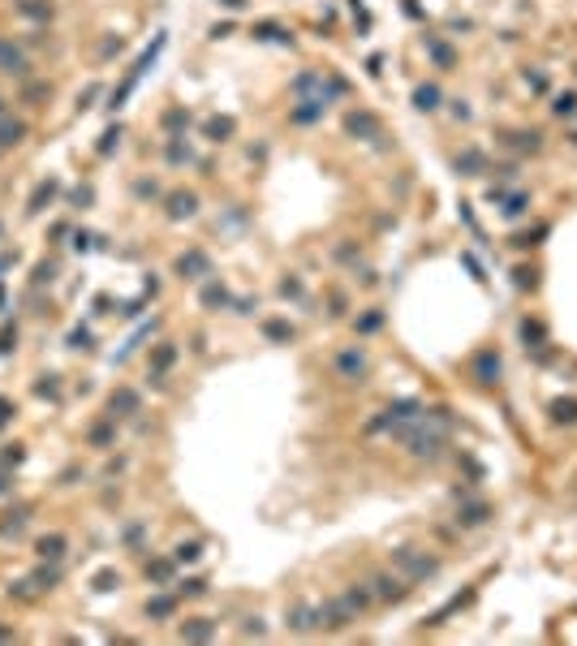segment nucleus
I'll list each match as a JSON object with an SVG mask.
<instances>
[{
    "mask_svg": "<svg viewBox=\"0 0 577 646\" xmlns=\"http://www.w3.org/2000/svg\"><path fill=\"white\" fill-rule=\"evenodd\" d=\"M289 91H293V95H302V99L332 103L336 95H345V82H341V78H324L319 69H302V74L289 82Z\"/></svg>",
    "mask_w": 577,
    "mask_h": 646,
    "instance_id": "1",
    "label": "nucleus"
},
{
    "mask_svg": "<svg viewBox=\"0 0 577 646\" xmlns=\"http://www.w3.org/2000/svg\"><path fill=\"white\" fill-rule=\"evenodd\" d=\"M392 560L405 569V582H423V577H435V573H440V560H435V556L413 552V548H396Z\"/></svg>",
    "mask_w": 577,
    "mask_h": 646,
    "instance_id": "2",
    "label": "nucleus"
},
{
    "mask_svg": "<svg viewBox=\"0 0 577 646\" xmlns=\"http://www.w3.org/2000/svg\"><path fill=\"white\" fill-rule=\"evenodd\" d=\"M371 595L384 599V604H401V599L409 595V582L396 577V573H375V577H371Z\"/></svg>",
    "mask_w": 577,
    "mask_h": 646,
    "instance_id": "3",
    "label": "nucleus"
},
{
    "mask_svg": "<svg viewBox=\"0 0 577 646\" xmlns=\"http://www.w3.org/2000/svg\"><path fill=\"white\" fill-rule=\"evenodd\" d=\"M0 74H9V78H30V57L9 43V39H0Z\"/></svg>",
    "mask_w": 577,
    "mask_h": 646,
    "instance_id": "4",
    "label": "nucleus"
},
{
    "mask_svg": "<svg viewBox=\"0 0 577 646\" xmlns=\"http://www.w3.org/2000/svg\"><path fill=\"white\" fill-rule=\"evenodd\" d=\"M345 134H353V138H379L384 134V125H379V117L375 113H366V108H353V113L345 117Z\"/></svg>",
    "mask_w": 577,
    "mask_h": 646,
    "instance_id": "5",
    "label": "nucleus"
},
{
    "mask_svg": "<svg viewBox=\"0 0 577 646\" xmlns=\"http://www.w3.org/2000/svg\"><path fill=\"white\" fill-rule=\"evenodd\" d=\"M366 366H371V362H366L362 349H341V353H336V375H341L345 384H358L362 375H366Z\"/></svg>",
    "mask_w": 577,
    "mask_h": 646,
    "instance_id": "6",
    "label": "nucleus"
},
{
    "mask_svg": "<svg viewBox=\"0 0 577 646\" xmlns=\"http://www.w3.org/2000/svg\"><path fill=\"white\" fill-rule=\"evenodd\" d=\"M86 444H91V448H99V453L117 448V418H113V414H108V418H99V422L86 431Z\"/></svg>",
    "mask_w": 577,
    "mask_h": 646,
    "instance_id": "7",
    "label": "nucleus"
},
{
    "mask_svg": "<svg viewBox=\"0 0 577 646\" xmlns=\"http://www.w3.org/2000/svg\"><path fill=\"white\" fill-rule=\"evenodd\" d=\"M177 272H181V280H202V276H212V259L202 250H190L177 259Z\"/></svg>",
    "mask_w": 577,
    "mask_h": 646,
    "instance_id": "8",
    "label": "nucleus"
},
{
    "mask_svg": "<svg viewBox=\"0 0 577 646\" xmlns=\"http://www.w3.org/2000/svg\"><path fill=\"white\" fill-rule=\"evenodd\" d=\"M108 414H113V418H134V414H142V397H138L134 388H117V392L108 397Z\"/></svg>",
    "mask_w": 577,
    "mask_h": 646,
    "instance_id": "9",
    "label": "nucleus"
},
{
    "mask_svg": "<svg viewBox=\"0 0 577 646\" xmlns=\"http://www.w3.org/2000/svg\"><path fill=\"white\" fill-rule=\"evenodd\" d=\"M22 142H26V121L5 113V117H0V151H13Z\"/></svg>",
    "mask_w": 577,
    "mask_h": 646,
    "instance_id": "10",
    "label": "nucleus"
},
{
    "mask_svg": "<svg viewBox=\"0 0 577 646\" xmlns=\"http://www.w3.org/2000/svg\"><path fill=\"white\" fill-rule=\"evenodd\" d=\"M65 552H69V538H65V534H43L39 543H35V556H39L43 565H47V560H61Z\"/></svg>",
    "mask_w": 577,
    "mask_h": 646,
    "instance_id": "11",
    "label": "nucleus"
},
{
    "mask_svg": "<svg viewBox=\"0 0 577 646\" xmlns=\"http://www.w3.org/2000/svg\"><path fill=\"white\" fill-rule=\"evenodd\" d=\"M57 190H61V181L57 177H47V181H39L35 186V194H30V203H26V211L30 215H39V211H47V203L57 198Z\"/></svg>",
    "mask_w": 577,
    "mask_h": 646,
    "instance_id": "12",
    "label": "nucleus"
},
{
    "mask_svg": "<svg viewBox=\"0 0 577 646\" xmlns=\"http://www.w3.org/2000/svg\"><path fill=\"white\" fill-rule=\"evenodd\" d=\"M194 211H198V198H194L190 190H177V194H168V220H190Z\"/></svg>",
    "mask_w": 577,
    "mask_h": 646,
    "instance_id": "13",
    "label": "nucleus"
},
{
    "mask_svg": "<svg viewBox=\"0 0 577 646\" xmlns=\"http://www.w3.org/2000/svg\"><path fill=\"white\" fill-rule=\"evenodd\" d=\"M177 638H185V642H207V638H216V625L207 620V616H194V620H185V625L177 629Z\"/></svg>",
    "mask_w": 577,
    "mask_h": 646,
    "instance_id": "14",
    "label": "nucleus"
},
{
    "mask_svg": "<svg viewBox=\"0 0 577 646\" xmlns=\"http://www.w3.org/2000/svg\"><path fill=\"white\" fill-rule=\"evenodd\" d=\"M496 375H500V353H491V349L479 353L474 358V380L479 384H496Z\"/></svg>",
    "mask_w": 577,
    "mask_h": 646,
    "instance_id": "15",
    "label": "nucleus"
},
{
    "mask_svg": "<svg viewBox=\"0 0 577 646\" xmlns=\"http://www.w3.org/2000/svg\"><path fill=\"white\" fill-rule=\"evenodd\" d=\"M289 629H297V633H310V629H319V608H293L289 612Z\"/></svg>",
    "mask_w": 577,
    "mask_h": 646,
    "instance_id": "16",
    "label": "nucleus"
},
{
    "mask_svg": "<svg viewBox=\"0 0 577 646\" xmlns=\"http://www.w3.org/2000/svg\"><path fill=\"white\" fill-rule=\"evenodd\" d=\"M173 362H177V345H173V341H160V349L151 353V366H155V375H151V380H160V370H168Z\"/></svg>",
    "mask_w": 577,
    "mask_h": 646,
    "instance_id": "17",
    "label": "nucleus"
},
{
    "mask_svg": "<svg viewBox=\"0 0 577 646\" xmlns=\"http://www.w3.org/2000/svg\"><path fill=\"white\" fill-rule=\"evenodd\" d=\"M324 108H328V103H319V99H302V108H293V125H310V121H319V117H324Z\"/></svg>",
    "mask_w": 577,
    "mask_h": 646,
    "instance_id": "18",
    "label": "nucleus"
},
{
    "mask_svg": "<svg viewBox=\"0 0 577 646\" xmlns=\"http://www.w3.org/2000/svg\"><path fill=\"white\" fill-rule=\"evenodd\" d=\"M177 612V599L173 595H155V599H147V616L151 620H168Z\"/></svg>",
    "mask_w": 577,
    "mask_h": 646,
    "instance_id": "19",
    "label": "nucleus"
},
{
    "mask_svg": "<svg viewBox=\"0 0 577 646\" xmlns=\"http://www.w3.org/2000/svg\"><path fill=\"white\" fill-rule=\"evenodd\" d=\"M26 521H30V509H18V513H9L5 521H0V538H18V534L26 530Z\"/></svg>",
    "mask_w": 577,
    "mask_h": 646,
    "instance_id": "20",
    "label": "nucleus"
},
{
    "mask_svg": "<svg viewBox=\"0 0 577 646\" xmlns=\"http://www.w3.org/2000/svg\"><path fill=\"white\" fill-rule=\"evenodd\" d=\"M487 517H491V504H483V500H479V504H465V509L457 513V521H461V526H483Z\"/></svg>",
    "mask_w": 577,
    "mask_h": 646,
    "instance_id": "21",
    "label": "nucleus"
},
{
    "mask_svg": "<svg viewBox=\"0 0 577 646\" xmlns=\"http://www.w3.org/2000/svg\"><path fill=\"white\" fill-rule=\"evenodd\" d=\"M413 108L418 113H435L440 108V86H418L413 91Z\"/></svg>",
    "mask_w": 577,
    "mask_h": 646,
    "instance_id": "22",
    "label": "nucleus"
},
{
    "mask_svg": "<svg viewBox=\"0 0 577 646\" xmlns=\"http://www.w3.org/2000/svg\"><path fill=\"white\" fill-rule=\"evenodd\" d=\"M18 13L30 18V22H47V18H52V5H43V0H22Z\"/></svg>",
    "mask_w": 577,
    "mask_h": 646,
    "instance_id": "23",
    "label": "nucleus"
},
{
    "mask_svg": "<svg viewBox=\"0 0 577 646\" xmlns=\"http://www.w3.org/2000/svg\"><path fill=\"white\" fill-rule=\"evenodd\" d=\"M35 586H39V595H47V590H57V582H61V569L52 565V569H35V577H30Z\"/></svg>",
    "mask_w": 577,
    "mask_h": 646,
    "instance_id": "24",
    "label": "nucleus"
},
{
    "mask_svg": "<svg viewBox=\"0 0 577 646\" xmlns=\"http://www.w3.org/2000/svg\"><path fill=\"white\" fill-rule=\"evenodd\" d=\"M229 134H233L229 117H212V121H207V138H212V142H229Z\"/></svg>",
    "mask_w": 577,
    "mask_h": 646,
    "instance_id": "25",
    "label": "nucleus"
},
{
    "mask_svg": "<svg viewBox=\"0 0 577 646\" xmlns=\"http://www.w3.org/2000/svg\"><path fill=\"white\" fill-rule=\"evenodd\" d=\"M263 332H268V341H280V345H289V341H293V328H289V323H280V319H268V323H263Z\"/></svg>",
    "mask_w": 577,
    "mask_h": 646,
    "instance_id": "26",
    "label": "nucleus"
},
{
    "mask_svg": "<svg viewBox=\"0 0 577 646\" xmlns=\"http://www.w3.org/2000/svg\"><path fill=\"white\" fill-rule=\"evenodd\" d=\"M202 306H212V310H216V306H229V289L212 280V285H207V289H202Z\"/></svg>",
    "mask_w": 577,
    "mask_h": 646,
    "instance_id": "27",
    "label": "nucleus"
},
{
    "mask_svg": "<svg viewBox=\"0 0 577 646\" xmlns=\"http://www.w3.org/2000/svg\"><path fill=\"white\" fill-rule=\"evenodd\" d=\"M185 125H190L185 108H168V113H164V130H168V134H177V130H185Z\"/></svg>",
    "mask_w": 577,
    "mask_h": 646,
    "instance_id": "28",
    "label": "nucleus"
},
{
    "mask_svg": "<svg viewBox=\"0 0 577 646\" xmlns=\"http://www.w3.org/2000/svg\"><path fill=\"white\" fill-rule=\"evenodd\" d=\"M173 560H177V565H194V560H202V543H181V548L173 552Z\"/></svg>",
    "mask_w": 577,
    "mask_h": 646,
    "instance_id": "29",
    "label": "nucleus"
},
{
    "mask_svg": "<svg viewBox=\"0 0 577 646\" xmlns=\"http://www.w3.org/2000/svg\"><path fill=\"white\" fill-rule=\"evenodd\" d=\"M117 142H121V125H108V130H103V138H99V147H95V151H99V155H113V147H117Z\"/></svg>",
    "mask_w": 577,
    "mask_h": 646,
    "instance_id": "30",
    "label": "nucleus"
},
{
    "mask_svg": "<svg viewBox=\"0 0 577 646\" xmlns=\"http://www.w3.org/2000/svg\"><path fill=\"white\" fill-rule=\"evenodd\" d=\"M552 418H556V422H577V401H556V405H552Z\"/></svg>",
    "mask_w": 577,
    "mask_h": 646,
    "instance_id": "31",
    "label": "nucleus"
},
{
    "mask_svg": "<svg viewBox=\"0 0 577 646\" xmlns=\"http://www.w3.org/2000/svg\"><path fill=\"white\" fill-rule=\"evenodd\" d=\"M427 52H431V57H435V61H440L444 69H452V52H448V47L440 43V39H427Z\"/></svg>",
    "mask_w": 577,
    "mask_h": 646,
    "instance_id": "32",
    "label": "nucleus"
},
{
    "mask_svg": "<svg viewBox=\"0 0 577 646\" xmlns=\"http://www.w3.org/2000/svg\"><path fill=\"white\" fill-rule=\"evenodd\" d=\"M173 565H177V560H155V565H147V577L168 582V577H173Z\"/></svg>",
    "mask_w": 577,
    "mask_h": 646,
    "instance_id": "33",
    "label": "nucleus"
},
{
    "mask_svg": "<svg viewBox=\"0 0 577 646\" xmlns=\"http://www.w3.org/2000/svg\"><path fill=\"white\" fill-rule=\"evenodd\" d=\"M254 35H258V39H276V43H293V39H289V35H285L280 26H272V22H263V26H254Z\"/></svg>",
    "mask_w": 577,
    "mask_h": 646,
    "instance_id": "34",
    "label": "nucleus"
},
{
    "mask_svg": "<svg viewBox=\"0 0 577 646\" xmlns=\"http://www.w3.org/2000/svg\"><path fill=\"white\" fill-rule=\"evenodd\" d=\"M13 418H18V405H13L9 397H0V431H9V426H13Z\"/></svg>",
    "mask_w": 577,
    "mask_h": 646,
    "instance_id": "35",
    "label": "nucleus"
},
{
    "mask_svg": "<svg viewBox=\"0 0 577 646\" xmlns=\"http://www.w3.org/2000/svg\"><path fill=\"white\" fill-rule=\"evenodd\" d=\"M521 341H526V345H530V341H543V323H530V319H526V323H521Z\"/></svg>",
    "mask_w": 577,
    "mask_h": 646,
    "instance_id": "36",
    "label": "nucleus"
},
{
    "mask_svg": "<svg viewBox=\"0 0 577 646\" xmlns=\"http://www.w3.org/2000/svg\"><path fill=\"white\" fill-rule=\"evenodd\" d=\"M202 590H207V582L190 577V582H181V586H177V595H190V599H194V595H202Z\"/></svg>",
    "mask_w": 577,
    "mask_h": 646,
    "instance_id": "37",
    "label": "nucleus"
},
{
    "mask_svg": "<svg viewBox=\"0 0 577 646\" xmlns=\"http://www.w3.org/2000/svg\"><path fill=\"white\" fill-rule=\"evenodd\" d=\"M69 349H91V332H86V328H74V332H69Z\"/></svg>",
    "mask_w": 577,
    "mask_h": 646,
    "instance_id": "38",
    "label": "nucleus"
},
{
    "mask_svg": "<svg viewBox=\"0 0 577 646\" xmlns=\"http://www.w3.org/2000/svg\"><path fill=\"white\" fill-rule=\"evenodd\" d=\"M113 586H121V577H117L113 569H103V573L95 577V590H113Z\"/></svg>",
    "mask_w": 577,
    "mask_h": 646,
    "instance_id": "39",
    "label": "nucleus"
},
{
    "mask_svg": "<svg viewBox=\"0 0 577 646\" xmlns=\"http://www.w3.org/2000/svg\"><path fill=\"white\" fill-rule=\"evenodd\" d=\"M18 349V328H5L0 332V353H13Z\"/></svg>",
    "mask_w": 577,
    "mask_h": 646,
    "instance_id": "40",
    "label": "nucleus"
},
{
    "mask_svg": "<svg viewBox=\"0 0 577 646\" xmlns=\"http://www.w3.org/2000/svg\"><path fill=\"white\" fill-rule=\"evenodd\" d=\"M0 461H5V465H22V461H26V448H22V444H9V453L0 457Z\"/></svg>",
    "mask_w": 577,
    "mask_h": 646,
    "instance_id": "41",
    "label": "nucleus"
},
{
    "mask_svg": "<svg viewBox=\"0 0 577 646\" xmlns=\"http://www.w3.org/2000/svg\"><path fill=\"white\" fill-rule=\"evenodd\" d=\"M552 108L564 117V113H573V108H577V95H556V103H552Z\"/></svg>",
    "mask_w": 577,
    "mask_h": 646,
    "instance_id": "42",
    "label": "nucleus"
},
{
    "mask_svg": "<svg viewBox=\"0 0 577 646\" xmlns=\"http://www.w3.org/2000/svg\"><path fill=\"white\" fill-rule=\"evenodd\" d=\"M43 380H47V384H35V392H39V397H52V401H57V375H43Z\"/></svg>",
    "mask_w": 577,
    "mask_h": 646,
    "instance_id": "43",
    "label": "nucleus"
},
{
    "mask_svg": "<svg viewBox=\"0 0 577 646\" xmlns=\"http://www.w3.org/2000/svg\"><path fill=\"white\" fill-rule=\"evenodd\" d=\"M134 194H138V198H155L160 190H155V181H138V186H134Z\"/></svg>",
    "mask_w": 577,
    "mask_h": 646,
    "instance_id": "44",
    "label": "nucleus"
},
{
    "mask_svg": "<svg viewBox=\"0 0 577 646\" xmlns=\"http://www.w3.org/2000/svg\"><path fill=\"white\" fill-rule=\"evenodd\" d=\"M52 272H57V267H52V263H39V267H35V285H43V280H52Z\"/></svg>",
    "mask_w": 577,
    "mask_h": 646,
    "instance_id": "45",
    "label": "nucleus"
},
{
    "mask_svg": "<svg viewBox=\"0 0 577 646\" xmlns=\"http://www.w3.org/2000/svg\"><path fill=\"white\" fill-rule=\"evenodd\" d=\"M95 95H99V86H86V91L78 95V113H82V108H91V99H95Z\"/></svg>",
    "mask_w": 577,
    "mask_h": 646,
    "instance_id": "46",
    "label": "nucleus"
},
{
    "mask_svg": "<svg viewBox=\"0 0 577 646\" xmlns=\"http://www.w3.org/2000/svg\"><path fill=\"white\" fill-rule=\"evenodd\" d=\"M95 194H91V186H82V190H74V207H86Z\"/></svg>",
    "mask_w": 577,
    "mask_h": 646,
    "instance_id": "47",
    "label": "nucleus"
},
{
    "mask_svg": "<svg viewBox=\"0 0 577 646\" xmlns=\"http://www.w3.org/2000/svg\"><path fill=\"white\" fill-rule=\"evenodd\" d=\"M379 323H384V314H366V319H362V332H375Z\"/></svg>",
    "mask_w": 577,
    "mask_h": 646,
    "instance_id": "48",
    "label": "nucleus"
},
{
    "mask_svg": "<svg viewBox=\"0 0 577 646\" xmlns=\"http://www.w3.org/2000/svg\"><path fill=\"white\" fill-rule=\"evenodd\" d=\"M91 242H95L91 233H74V250H91Z\"/></svg>",
    "mask_w": 577,
    "mask_h": 646,
    "instance_id": "49",
    "label": "nucleus"
},
{
    "mask_svg": "<svg viewBox=\"0 0 577 646\" xmlns=\"http://www.w3.org/2000/svg\"><path fill=\"white\" fill-rule=\"evenodd\" d=\"M9 492H13V482H9L5 474H0V496H9Z\"/></svg>",
    "mask_w": 577,
    "mask_h": 646,
    "instance_id": "50",
    "label": "nucleus"
},
{
    "mask_svg": "<svg viewBox=\"0 0 577 646\" xmlns=\"http://www.w3.org/2000/svg\"><path fill=\"white\" fill-rule=\"evenodd\" d=\"M220 5H224V9H241V5H246V0H220Z\"/></svg>",
    "mask_w": 577,
    "mask_h": 646,
    "instance_id": "51",
    "label": "nucleus"
},
{
    "mask_svg": "<svg viewBox=\"0 0 577 646\" xmlns=\"http://www.w3.org/2000/svg\"><path fill=\"white\" fill-rule=\"evenodd\" d=\"M13 638V629H0V642H9Z\"/></svg>",
    "mask_w": 577,
    "mask_h": 646,
    "instance_id": "52",
    "label": "nucleus"
},
{
    "mask_svg": "<svg viewBox=\"0 0 577 646\" xmlns=\"http://www.w3.org/2000/svg\"><path fill=\"white\" fill-rule=\"evenodd\" d=\"M0 117H5V99H0Z\"/></svg>",
    "mask_w": 577,
    "mask_h": 646,
    "instance_id": "53",
    "label": "nucleus"
}]
</instances>
